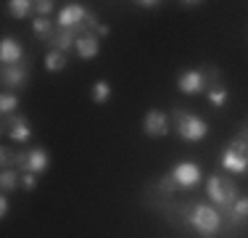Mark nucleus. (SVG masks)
Instances as JSON below:
<instances>
[{
  "label": "nucleus",
  "mask_w": 248,
  "mask_h": 238,
  "mask_svg": "<svg viewBox=\"0 0 248 238\" xmlns=\"http://www.w3.org/2000/svg\"><path fill=\"white\" fill-rule=\"evenodd\" d=\"M0 183H3V190H14V188L21 186V175H19L16 170H3Z\"/></svg>",
  "instance_id": "obj_17"
},
{
  "label": "nucleus",
  "mask_w": 248,
  "mask_h": 238,
  "mask_svg": "<svg viewBox=\"0 0 248 238\" xmlns=\"http://www.w3.org/2000/svg\"><path fill=\"white\" fill-rule=\"evenodd\" d=\"M21 43L14 37H3V43H0V61L3 64H11V67H16V64L21 61Z\"/></svg>",
  "instance_id": "obj_10"
},
{
  "label": "nucleus",
  "mask_w": 248,
  "mask_h": 238,
  "mask_svg": "<svg viewBox=\"0 0 248 238\" xmlns=\"http://www.w3.org/2000/svg\"><path fill=\"white\" fill-rule=\"evenodd\" d=\"M206 193H209V199L214 201L217 206H232L235 204V186L232 183H227V177L222 175H211L209 183H206Z\"/></svg>",
  "instance_id": "obj_3"
},
{
  "label": "nucleus",
  "mask_w": 248,
  "mask_h": 238,
  "mask_svg": "<svg viewBox=\"0 0 248 238\" xmlns=\"http://www.w3.org/2000/svg\"><path fill=\"white\" fill-rule=\"evenodd\" d=\"M143 130L145 135H151V138H161V135H167L169 130V122H167V114L158 109H151L148 114L143 119Z\"/></svg>",
  "instance_id": "obj_7"
},
{
  "label": "nucleus",
  "mask_w": 248,
  "mask_h": 238,
  "mask_svg": "<svg viewBox=\"0 0 248 238\" xmlns=\"http://www.w3.org/2000/svg\"><path fill=\"white\" fill-rule=\"evenodd\" d=\"M63 67H66V56H63L61 51H48V56H45V69L48 71H61Z\"/></svg>",
  "instance_id": "obj_14"
},
{
  "label": "nucleus",
  "mask_w": 248,
  "mask_h": 238,
  "mask_svg": "<svg viewBox=\"0 0 248 238\" xmlns=\"http://www.w3.org/2000/svg\"><path fill=\"white\" fill-rule=\"evenodd\" d=\"M3 82H5V87H16V90H19V87L27 82V69H21V67L5 69L3 71Z\"/></svg>",
  "instance_id": "obj_13"
},
{
  "label": "nucleus",
  "mask_w": 248,
  "mask_h": 238,
  "mask_svg": "<svg viewBox=\"0 0 248 238\" xmlns=\"http://www.w3.org/2000/svg\"><path fill=\"white\" fill-rule=\"evenodd\" d=\"M227 148H235V151H246V153H248V143H246V140H240V138H238V140H232Z\"/></svg>",
  "instance_id": "obj_25"
},
{
  "label": "nucleus",
  "mask_w": 248,
  "mask_h": 238,
  "mask_svg": "<svg viewBox=\"0 0 248 238\" xmlns=\"http://www.w3.org/2000/svg\"><path fill=\"white\" fill-rule=\"evenodd\" d=\"M48 167V151L45 148H34L29 153H16V170L29 172V175H43Z\"/></svg>",
  "instance_id": "obj_4"
},
{
  "label": "nucleus",
  "mask_w": 248,
  "mask_h": 238,
  "mask_svg": "<svg viewBox=\"0 0 248 238\" xmlns=\"http://www.w3.org/2000/svg\"><path fill=\"white\" fill-rule=\"evenodd\" d=\"M138 5H143V8H156V0H143V3H138Z\"/></svg>",
  "instance_id": "obj_28"
},
{
  "label": "nucleus",
  "mask_w": 248,
  "mask_h": 238,
  "mask_svg": "<svg viewBox=\"0 0 248 238\" xmlns=\"http://www.w3.org/2000/svg\"><path fill=\"white\" fill-rule=\"evenodd\" d=\"M21 188H24V190H34V188H37V175L24 172V175H21Z\"/></svg>",
  "instance_id": "obj_23"
},
{
  "label": "nucleus",
  "mask_w": 248,
  "mask_h": 238,
  "mask_svg": "<svg viewBox=\"0 0 248 238\" xmlns=\"http://www.w3.org/2000/svg\"><path fill=\"white\" fill-rule=\"evenodd\" d=\"M32 8H34V3H29V0H11V3H8L11 16H16V19H24Z\"/></svg>",
  "instance_id": "obj_16"
},
{
  "label": "nucleus",
  "mask_w": 248,
  "mask_h": 238,
  "mask_svg": "<svg viewBox=\"0 0 248 238\" xmlns=\"http://www.w3.org/2000/svg\"><path fill=\"white\" fill-rule=\"evenodd\" d=\"M230 212H232V220L235 222H240V220L248 217V199L243 196V199H235V204L230 206Z\"/></svg>",
  "instance_id": "obj_20"
},
{
  "label": "nucleus",
  "mask_w": 248,
  "mask_h": 238,
  "mask_svg": "<svg viewBox=\"0 0 248 238\" xmlns=\"http://www.w3.org/2000/svg\"><path fill=\"white\" fill-rule=\"evenodd\" d=\"M185 220H187V225H190V228L196 230L198 236H203V238L217 236L219 222H222L219 212H217L214 206H209V204H196L190 212H187Z\"/></svg>",
  "instance_id": "obj_1"
},
{
  "label": "nucleus",
  "mask_w": 248,
  "mask_h": 238,
  "mask_svg": "<svg viewBox=\"0 0 248 238\" xmlns=\"http://www.w3.org/2000/svg\"><path fill=\"white\" fill-rule=\"evenodd\" d=\"M174 119H177V133H180L182 140L196 143V140H203L206 135H209V124H206L201 117L190 114V111L174 109Z\"/></svg>",
  "instance_id": "obj_2"
},
{
  "label": "nucleus",
  "mask_w": 248,
  "mask_h": 238,
  "mask_svg": "<svg viewBox=\"0 0 248 238\" xmlns=\"http://www.w3.org/2000/svg\"><path fill=\"white\" fill-rule=\"evenodd\" d=\"M108 95H111V85L106 80H98L95 85H93V101H95V103H106Z\"/></svg>",
  "instance_id": "obj_18"
},
{
  "label": "nucleus",
  "mask_w": 248,
  "mask_h": 238,
  "mask_svg": "<svg viewBox=\"0 0 248 238\" xmlns=\"http://www.w3.org/2000/svg\"><path fill=\"white\" fill-rule=\"evenodd\" d=\"M172 180L177 188H193L201 180V167L196 162H180L172 170Z\"/></svg>",
  "instance_id": "obj_5"
},
{
  "label": "nucleus",
  "mask_w": 248,
  "mask_h": 238,
  "mask_svg": "<svg viewBox=\"0 0 248 238\" xmlns=\"http://www.w3.org/2000/svg\"><path fill=\"white\" fill-rule=\"evenodd\" d=\"M95 29H98V32H100V34H103V37H106V34H108V27H106V24H98V27H95Z\"/></svg>",
  "instance_id": "obj_29"
},
{
  "label": "nucleus",
  "mask_w": 248,
  "mask_h": 238,
  "mask_svg": "<svg viewBox=\"0 0 248 238\" xmlns=\"http://www.w3.org/2000/svg\"><path fill=\"white\" fill-rule=\"evenodd\" d=\"M203 85H206V77H203V71H198V69H187L185 74H180V80H177V87H180V93H185V95L201 93Z\"/></svg>",
  "instance_id": "obj_8"
},
{
  "label": "nucleus",
  "mask_w": 248,
  "mask_h": 238,
  "mask_svg": "<svg viewBox=\"0 0 248 238\" xmlns=\"http://www.w3.org/2000/svg\"><path fill=\"white\" fill-rule=\"evenodd\" d=\"M222 167L227 172H232V175H243V172H248V153L246 151H235V148H224Z\"/></svg>",
  "instance_id": "obj_9"
},
{
  "label": "nucleus",
  "mask_w": 248,
  "mask_h": 238,
  "mask_svg": "<svg viewBox=\"0 0 248 238\" xmlns=\"http://www.w3.org/2000/svg\"><path fill=\"white\" fill-rule=\"evenodd\" d=\"M19 109V95L14 93H3V98H0V111H3L5 117L14 114V111Z\"/></svg>",
  "instance_id": "obj_19"
},
{
  "label": "nucleus",
  "mask_w": 248,
  "mask_h": 238,
  "mask_svg": "<svg viewBox=\"0 0 248 238\" xmlns=\"http://www.w3.org/2000/svg\"><path fill=\"white\" fill-rule=\"evenodd\" d=\"M87 16H90V14H87L79 3H69V5H63L61 14H58V27L66 32V29H72V27H79Z\"/></svg>",
  "instance_id": "obj_6"
},
{
  "label": "nucleus",
  "mask_w": 248,
  "mask_h": 238,
  "mask_svg": "<svg viewBox=\"0 0 248 238\" xmlns=\"http://www.w3.org/2000/svg\"><path fill=\"white\" fill-rule=\"evenodd\" d=\"M34 8H37L40 16H48L53 11V3H50V0H40V3H34Z\"/></svg>",
  "instance_id": "obj_24"
},
{
  "label": "nucleus",
  "mask_w": 248,
  "mask_h": 238,
  "mask_svg": "<svg viewBox=\"0 0 248 238\" xmlns=\"http://www.w3.org/2000/svg\"><path fill=\"white\" fill-rule=\"evenodd\" d=\"M206 98H209L211 106H217V109H219V106H224V103L230 101V93H227V87L217 85V87H211V90L206 93Z\"/></svg>",
  "instance_id": "obj_15"
},
{
  "label": "nucleus",
  "mask_w": 248,
  "mask_h": 238,
  "mask_svg": "<svg viewBox=\"0 0 248 238\" xmlns=\"http://www.w3.org/2000/svg\"><path fill=\"white\" fill-rule=\"evenodd\" d=\"M32 29H34V34H37V37H48L50 34V21L45 19V16H37V19H34V24H32Z\"/></svg>",
  "instance_id": "obj_22"
},
{
  "label": "nucleus",
  "mask_w": 248,
  "mask_h": 238,
  "mask_svg": "<svg viewBox=\"0 0 248 238\" xmlns=\"http://www.w3.org/2000/svg\"><path fill=\"white\" fill-rule=\"evenodd\" d=\"M0 214H3V217L8 214V199H5V196L0 199Z\"/></svg>",
  "instance_id": "obj_27"
},
{
  "label": "nucleus",
  "mask_w": 248,
  "mask_h": 238,
  "mask_svg": "<svg viewBox=\"0 0 248 238\" xmlns=\"http://www.w3.org/2000/svg\"><path fill=\"white\" fill-rule=\"evenodd\" d=\"M8 135H11V140H16V143H27L29 135H32L27 119H24V117H16L14 122H11V133H8Z\"/></svg>",
  "instance_id": "obj_12"
},
{
  "label": "nucleus",
  "mask_w": 248,
  "mask_h": 238,
  "mask_svg": "<svg viewBox=\"0 0 248 238\" xmlns=\"http://www.w3.org/2000/svg\"><path fill=\"white\" fill-rule=\"evenodd\" d=\"M161 188H164V190H177L174 180H172V175H169V177H164V180H161Z\"/></svg>",
  "instance_id": "obj_26"
},
{
  "label": "nucleus",
  "mask_w": 248,
  "mask_h": 238,
  "mask_svg": "<svg viewBox=\"0 0 248 238\" xmlns=\"http://www.w3.org/2000/svg\"><path fill=\"white\" fill-rule=\"evenodd\" d=\"M74 43H77V37H72V32L66 29V32H61L56 40H53V51H61L63 53L69 45H74Z\"/></svg>",
  "instance_id": "obj_21"
},
{
  "label": "nucleus",
  "mask_w": 248,
  "mask_h": 238,
  "mask_svg": "<svg viewBox=\"0 0 248 238\" xmlns=\"http://www.w3.org/2000/svg\"><path fill=\"white\" fill-rule=\"evenodd\" d=\"M74 51H77V56H79V58H85V61H90V58H95L98 53H100V45H98V40H95V37H90V34H85V37H77V43H74Z\"/></svg>",
  "instance_id": "obj_11"
}]
</instances>
